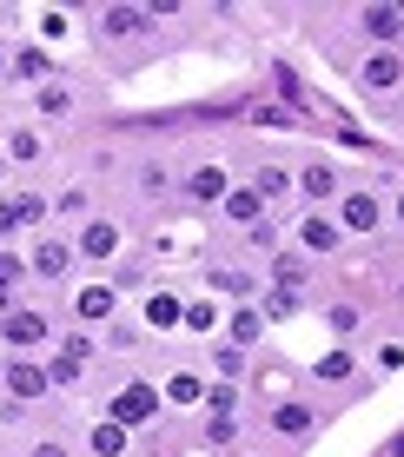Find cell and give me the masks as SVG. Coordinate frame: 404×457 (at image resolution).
I'll list each match as a JSON object with an SVG mask.
<instances>
[{
	"instance_id": "obj_1",
	"label": "cell",
	"mask_w": 404,
	"mask_h": 457,
	"mask_svg": "<svg viewBox=\"0 0 404 457\" xmlns=\"http://www.w3.org/2000/svg\"><path fill=\"white\" fill-rule=\"evenodd\" d=\"M153 411H160V391H153V385H120L113 404H106V418H113L120 431H133V424H153Z\"/></svg>"
},
{
	"instance_id": "obj_2",
	"label": "cell",
	"mask_w": 404,
	"mask_h": 457,
	"mask_svg": "<svg viewBox=\"0 0 404 457\" xmlns=\"http://www.w3.org/2000/svg\"><path fill=\"white\" fill-rule=\"evenodd\" d=\"M359 87L378 93V100H384V93H398V87H404V54H398V46H378V54H365Z\"/></svg>"
},
{
	"instance_id": "obj_3",
	"label": "cell",
	"mask_w": 404,
	"mask_h": 457,
	"mask_svg": "<svg viewBox=\"0 0 404 457\" xmlns=\"http://www.w3.org/2000/svg\"><path fill=\"white\" fill-rule=\"evenodd\" d=\"M345 245V232H338V219L325 212V206H312L299 219V252H312V259H332V252Z\"/></svg>"
},
{
	"instance_id": "obj_4",
	"label": "cell",
	"mask_w": 404,
	"mask_h": 457,
	"mask_svg": "<svg viewBox=\"0 0 404 457\" xmlns=\"http://www.w3.org/2000/svg\"><path fill=\"white\" fill-rule=\"evenodd\" d=\"M384 199L378 193H338V232H378Z\"/></svg>"
},
{
	"instance_id": "obj_5",
	"label": "cell",
	"mask_w": 404,
	"mask_h": 457,
	"mask_svg": "<svg viewBox=\"0 0 404 457\" xmlns=\"http://www.w3.org/2000/svg\"><path fill=\"white\" fill-rule=\"evenodd\" d=\"M0 338H7L13 352H34V345H46V319H40L34 305H27V312H7V319H0Z\"/></svg>"
},
{
	"instance_id": "obj_6",
	"label": "cell",
	"mask_w": 404,
	"mask_h": 457,
	"mask_svg": "<svg viewBox=\"0 0 404 457\" xmlns=\"http://www.w3.org/2000/svg\"><path fill=\"white\" fill-rule=\"evenodd\" d=\"M0 385H7V398H13V404H34V398H46V391H54V385H46V371H40V365H27V358H13Z\"/></svg>"
},
{
	"instance_id": "obj_7",
	"label": "cell",
	"mask_w": 404,
	"mask_h": 457,
	"mask_svg": "<svg viewBox=\"0 0 404 457\" xmlns=\"http://www.w3.org/2000/svg\"><path fill=\"white\" fill-rule=\"evenodd\" d=\"M73 272V245L67 239H40L34 259H27V278H67Z\"/></svg>"
},
{
	"instance_id": "obj_8",
	"label": "cell",
	"mask_w": 404,
	"mask_h": 457,
	"mask_svg": "<svg viewBox=\"0 0 404 457\" xmlns=\"http://www.w3.org/2000/svg\"><path fill=\"white\" fill-rule=\"evenodd\" d=\"M226 193H232L226 166H193V172H186V199H199V206H219Z\"/></svg>"
},
{
	"instance_id": "obj_9",
	"label": "cell",
	"mask_w": 404,
	"mask_h": 457,
	"mask_svg": "<svg viewBox=\"0 0 404 457\" xmlns=\"http://www.w3.org/2000/svg\"><path fill=\"white\" fill-rule=\"evenodd\" d=\"M73 252H80V259H113V252H120V226H113V219H87L80 239H73Z\"/></svg>"
},
{
	"instance_id": "obj_10",
	"label": "cell",
	"mask_w": 404,
	"mask_h": 457,
	"mask_svg": "<svg viewBox=\"0 0 404 457\" xmlns=\"http://www.w3.org/2000/svg\"><path fill=\"white\" fill-rule=\"evenodd\" d=\"M219 212L232 219V226H245V232H252V226H266V199H259L252 186H232V193L219 199Z\"/></svg>"
},
{
	"instance_id": "obj_11",
	"label": "cell",
	"mask_w": 404,
	"mask_h": 457,
	"mask_svg": "<svg viewBox=\"0 0 404 457\" xmlns=\"http://www.w3.org/2000/svg\"><path fill=\"white\" fill-rule=\"evenodd\" d=\"M359 27H365L378 46H398V40H404V7H365Z\"/></svg>"
},
{
	"instance_id": "obj_12",
	"label": "cell",
	"mask_w": 404,
	"mask_h": 457,
	"mask_svg": "<svg viewBox=\"0 0 404 457\" xmlns=\"http://www.w3.org/2000/svg\"><path fill=\"white\" fill-rule=\"evenodd\" d=\"M146 27H153V7H106V13H100V34H106V40L146 34Z\"/></svg>"
},
{
	"instance_id": "obj_13",
	"label": "cell",
	"mask_w": 404,
	"mask_h": 457,
	"mask_svg": "<svg viewBox=\"0 0 404 457\" xmlns=\"http://www.w3.org/2000/svg\"><path fill=\"white\" fill-rule=\"evenodd\" d=\"M252 286H259V278L245 272V265H212V272H206V292L212 298H245Z\"/></svg>"
},
{
	"instance_id": "obj_14",
	"label": "cell",
	"mask_w": 404,
	"mask_h": 457,
	"mask_svg": "<svg viewBox=\"0 0 404 457\" xmlns=\"http://www.w3.org/2000/svg\"><path fill=\"white\" fill-rule=\"evenodd\" d=\"M299 193L312 199V206H325V199H338V172L325 166V160H312V166L299 172Z\"/></svg>"
},
{
	"instance_id": "obj_15",
	"label": "cell",
	"mask_w": 404,
	"mask_h": 457,
	"mask_svg": "<svg viewBox=\"0 0 404 457\" xmlns=\"http://www.w3.org/2000/svg\"><path fill=\"white\" fill-rule=\"evenodd\" d=\"M299 286H305V252H272V292L299 298Z\"/></svg>"
},
{
	"instance_id": "obj_16",
	"label": "cell",
	"mask_w": 404,
	"mask_h": 457,
	"mask_svg": "<svg viewBox=\"0 0 404 457\" xmlns=\"http://www.w3.org/2000/svg\"><path fill=\"white\" fill-rule=\"evenodd\" d=\"M160 398L166 404H206V378H199V371H173L160 385Z\"/></svg>"
},
{
	"instance_id": "obj_17",
	"label": "cell",
	"mask_w": 404,
	"mask_h": 457,
	"mask_svg": "<svg viewBox=\"0 0 404 457\" xmlns=\"http://www.w3.org/2000/svg\"><path fill=\"white\" fill-rule=\"evenodd\" d=\"M272 431L278 437H305V431H312V411H305L299 398H278L272 404Z\"/></svg>"
},
{
	"instance_id": "obj_18",
	"label": "cell",
	"mask_w": 404,
	"mask_h": 457,
	"mask_svg": "<svg viewBox=\"0 0 404 457\" xmlns=\"http://www.w3.org/2000/svg\"><path fill=\"white\" fill-rule=\"evenodd\" d=\"M73 312H80L87 325H106V319H113V286H87V292H73Z\"/></svg>"
},
{
	"instance_id": "obj_19",
	"label": "cell",
	"mask_w": 404,
	"mask_h": 457,
	"mask_svg": "<svg viewBox=\"0 0 404 457\" xmlns=\"http://www.w3.org/2000/svg\"><path fill=\"white\" fill-rule=\"evenodd\" d=\"M179 312H186V298H179V292H153V298H146V325H153V332H173Z\"/></svg>"
},
{
	"instance_id": "obj_20",
	"label": "cell",
	"mask_w": 404,
	"mask_h": 457,
	"mask_svg": "<svg viewBox=\"0 0 404 457\" xmlns=\"http://www.w3.org/2000/svg\"><path fill=\"white\" fill-rule=\"evenodd\" d=\"M226 332H232L226 345H239V352H252V345L266 338V319H259V312H245V305H239V312H232V319H226Z\"/></svg>"
},
{
	"instance_id": "obj_21",
	"label": "cell",
	"mask_w": 404,
	"mask_h": 457,
	"mask_svg": "<svg viewBox=\"0 0 404 457\" xmlns=\"http://www.w3.org/2000/svg\"><path fill=\"white\" fill-rule=\"evenodd\" d=\"M87 445H93V457H127V431H120L113 418H100V424L87 431Z\"/></svg>"
},
{
	"instance_id": "obj_22",
	"label": "cell",
	"mask_w": 404,
	"mask_h": 457,
	"mask_svg": "<svg viewBox=\"0 0 404 457\" xmlns=\"http://www.w3.org/2000/svg\"><path fill=\"white\" fill-rule=\"evenodd\" d=\"M13 73H21V80H46V87H54V54H40V46H21Z\"/></svg>"
},
{
	"instance_id": "obj_23",
	"label": "cell",
	"mask_w": 404,
	"mask_h": 457,
	"mask_svg": "<svg viewBox=\"0 0 404 457\" xmlns=\"http://www.w3.org/2000/svg\"><path fill=\"white\" fill-rule=\"evenodd\" d=\"M252 193H259V199H266V206H272V199H285V193H292V172H285V166H259Z\"/></svg>"
},
{
	"instance_id": "obj_24",
	"label": "cell",
	"mask_w": 404,
	"mask_h": 457,
	"mask_svg": "<svg viewBox=\"0 0 404 457\" xmlns=\"http://www.w3.org/2000/svg\"><path fill=\"white\" fill-rule=\"evenodd\" d=\"M212 371H219L226 378V385H239V378H245V352H239V345H212Z\"/></svg>"
},
{
	"instance_id": "obj_25",
	"label": "cell",
	"mask_w": 404,
	"mask_h": 457,
	"mask_svg": "<svg viewBox=\"0 0 404 457\" xmlns=\"http://www.w3.org/2000/svg\"><path fill=\"white\" fill-rule=\"evenodd\" d=\"M179 325L186 332H219V305H212V298H193V305L179 312Z\"/></svg>"
},
{
	"instance_id": "obj_26",
	"label": "cell",
	"mask_w": 404,
	"mask_h": 457,
	"mask_svg": "<svg viewBox=\"0 0 404 457\" xmlns=\"http://www.w3.org/2000/svg\"><path fill=\"white\" fill-rule=\"evenodd\" d=\"M206 404L212 418H239V385H206Z\"/></svg>"
},
{
	"instance_id": "obj_27",
	"label": "cell",
	"mask_w": 404,
	"mask_h": 457,
	"mask_svg": "<svg viewBox=\"0 0 404 457\" xmlns=\"http://www.w3.org/2000/svg\"><path fill=\"white\" fill-rule=\"evenodd\" d=\"M21 278H27V259H21V252H7V245H0V298H7L13 286H21Z\"/></svg>"
},
{
	"instance_id": "obj_28",
	"label": "cell",
	"mask_w": 404,
	"mask_h": 457,
	"mask_svg": "<svg viewBox=\"0 0 404 457\" xmlns=\"http://www.w3.org/2000/svg\"><path fill=\"white\" fill-rule=\"evenodd\" d=\"M7 153H13V160H40V133H27V126H13V133H7Z\"/></svg>"
},
{
	"instance_id": "obj_29",
	"label": "cell",
	"mask_w": 404,
	"mask_h": 457,
	"mask_svg": "<svg viewBox=\"0 0 404 457\" xmlns=\"http://www.w3.org/2000/svg\"><path fill=\"white\" fill-rule=\"evenodd\" d=\"M318 378H325V385H345V378H351V352H325L318 358Z\"/></svg>"
},
{
	"instance_id": "obj_30",
	"label": "cell",
	"mask_w": 404,
	"mask_h": 457,
	"mask_svg": "<svg viewBox=\"0 0 404 457\" xmlns=\"http://www.w3.org/2000/svg\"><path fill=\"white\" fill-rule=\"evenodd\" d=\"M54 212H60V219H80V212H87V186H67V193L54 199Z\"/></svg>"
},
{
	"instance_id": "obj_31",
	"label": "cell",
	"mask_w": 404,
	"mask_h": 457,
	"mask_svg": "<svg viewBox=\"0 0 404 457\" xmlns=\"http://www.w3.org/2000/svg\"><path fill=\"white\" fill-rule=\"evenodd\" d=\"M13 219H21V226H40V219H46V199L21 193V199H13Z\"/></svg>"
},
{
	"instance_id": "obj_32",
	"label": "cell",
	"mask_w": 404,
	"mask_h": 457,
	"mask_svg": "<svg viewBox=\"0 0 404 457\" xmlns=\"http://www.w3.org/2000/svg\"><path fill=\"white\" fill-rule=\"evenodd\" d=\"M67 106H73L67 87H40V113H67Z\"/></svg>"
},
{
	"instance_id": "obj_33",
	"label": "cell",
	"mask_w": 404,
	"mask_h": 457,
	"mask_svg": "<svg viewBox=\"0 0 404 457\" xmlns=\"http://www.w3.org/2000/svg\"><path fill=\"white\" fill-rule=\"evenodd\" d=\"M292 312H299V298H292V292H272V298H266V312H259V319H292Z\"/></svg>"
},
{
	"instance_id": "obj_34",
	"label": "cell",
	"mask_w": 404,
	"mask_h": 457,
	"mask_svg": "<svg viewBox=\"0 0 404 457\" xmlns=\"http://www.w3.org/2000/svg\"><path fill=\"white\" fill-rule=\"evenodd\" d=\"M332 332H338V338L359 332V305H332Z\"/></svg>"
},
{
	"instance_id": "obj_35",
	"label": "cell",
	"mask_w": 404,
	"mask_h": 457,
	"mask_svg": "<svg viewBox=\"0 0 404 457\" xmlns=\"http://www.w3.org/2000/svg\"><path fill=\"white\" fill-rule=\"evenodd\" d=\"M139 193L160 199V193H166V166H146V172H139Z\"/></svg>"
},
{
	"instance_id": "obj_36",
	"label": "cell",
	"mask_w": 404,
	"mask_h": 457,
	"mask_svg": "<svg viewBox=\"0 0 404 457\" xmlns=\"http://www.w3.org/2000/svg\"><path fill=\"white\" fill-rule=\"evenodd\" d=\"M404 365V345H378V371H398Z\"/></svg>"
},
{
	"instance_id": "obj_37",
	"label": "cell",
	"mask_w": 404,
	"mask_h": 457,
	"mask_svg": "<svg viewBox=\"0 0 404 457\" xmlns=\"http://www.w3.org/2000/svg\"><path fill=\"white\" fill-rule=\"evenodd\" d=\"M245 239H252L259 252H272V245H278V232H272V219H266V226H252V232H245Z\"/></svg>"
},
{
	"instance_id": "obj_38",
	"label": "cell",
	"mask_w": 404,
	"mask_h": 457,
	"mask_svg": "<svg viewBox=\"0 0 404 457\" xmlns=\"http://www.w3.org/2000/svg\"><path fill=\"white\" fill-rule=\"evenodd\" d=\"M21 232V219H13V199H0V239H13Z\"/></svg>"
},
{
	"instance_id": "obj_39",
	"label": "cell",
	"mask_w": 404,
	"mask_h": 457,
	"mask_svg": "<svg viewBox=\"0 0 404 457\" xmlns=\"http://www.w3.org/2000/svg\"><path fill=\"white\" fill-rule=\"evenodd\" d=\"M34 457H73V451L60 445V437H40V445H34Z\"/></svg>"
},
{
	"instance_id": "obj_40",
	"label": "cell",
	"mask_w": 404,
	"mask_h": 457,
	"mask_svg": "<svg viewBox=\"0 0 404 457\" xmlns=\"http://www.w3.org/2000/svg\"><path fill=\"white\" fill-rule=\"evenodd\" d=\"M392 219H398V226H404V193H398V199H392Z\"/></svg>"
},
{
	"instance_id": "obj_41",
	"label": "cell",
	"mask_w": 404,
	"mask_h": 457,
	"mask_svg": "<svg viewBox=\"0 0 404 457\" xmlns=\"http://www.w3.org/2000/svg\"><path fill=\"white\" fill-rule=\"evenodd\" d=\"M392 457H404V431H398V437H392Z\"/></svg>"
},
{
	"instance_id": "obj_42",
	"label": "cell",
	"mask_w": 404,
	"mask_h": 457,
	"mask_svg": "<svg viewBox=\"0 0 404 457\" xmlns=\"http://www.w3.org/2000/svg\"><path fill=\"white\" fill-rule=\"evenodd\" d=\"M0 73H7V54H0Z\"/></svg>"
},
{
	"instance_id": "obj_43",
	"label": "cell",
	"mask_w": 404,
	"mask_h": 457,
	"mask_svg": "<svg viewBox=\"0 0 404 457\" xmlns=\"http://www.w3.org/2000/svg\"><path fill=\"white\" fill-rule=\"evenodd\" d=\"M0 305H7V298H0Z\"/></svg>"
}]
</instances>
